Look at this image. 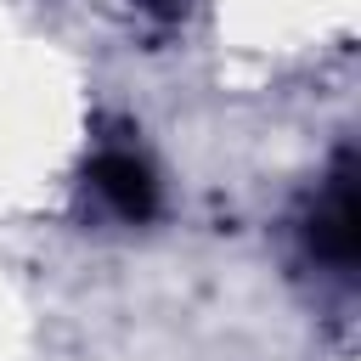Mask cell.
Listing matches in <instances>:
<instances>
[{
	"mask_svg": "<svg viewBox=\"0 0 361 361\" xmlns=\"http://www.w3.org/2000/svg\"><path fill=\"white\" fill-rule=\"evenodd\" d=\"M135 6H141L152 23H180V17L192 11V0H135Z\"/></svg>",
	"mask_w": 361,
	"mask_h": 361,
	"instance_id": "obj_3",
	"label": "cell"
},
{
	"mask_svg": "<svg viewBox=\"0 0 361 361\" xmlns=\"http://www.w3.org/2000/svg\"><path fill=\"white\" fill-rule=\"evenodd\" d=\"M79 197H85V209H96L113 226H147L158 214V175L141 147L102 141L79 175Z\"/></svg>",
	"mask_w": 361,
	"mask_h": 361,
	"instance_id": "obj_2",
	"label": "cell"
},
{
	"mask_svg": "<svg viewBox=\"0 0 361 361\" xmlns=\"http://www.w3.org/2000/svg\"><path fill=\"white\" fill-rule=\"evenodd\" d=\"M299 248L305 259L333 276L338 288L355 282V254H361V226H355V152L338 147L327 180L316 186V197L299 214Z\"/></svg>",
	"mask_w": 361,
	"mask_h": 361,
	"instance_id": "obj_1",
	"label": "cell"
}]
</instances>
